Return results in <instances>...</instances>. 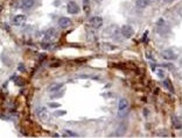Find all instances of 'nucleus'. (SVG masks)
Wrapping results in <instances>:
<instances>
[{"label":"nucleus","mask_w":182,"mask_h":138,"mask_svg":"<svg viewBox=\"0 0 182 138\" xmlns=\"http://www.w3.org/2000/svg\"><path fill=\"white\" fill-rule=\"evenodd\" d=\"M61 88H63V84L62 82H55V84H51V85L48 86V93H55L60 91Z\"/></svg>","instance_id":"10"},{"label":"nucleus","mask_w":182,"mask_h":138,"mask_svg":"<svg viewBox=\"0 0 182 138\" xmlns=\"http://www.w3.org/2000/svg\"><path fill=\"white\" fill-rule=\"evenodd\" d=\"M161 57L163 59H166V61H174V59H176V55L172 50H163L161 52Z\"/></svg>","instance_id":"7"},{"label":"nucleus","mask_w":182,"mask_h":138,"mask_svg":"<svg viewBox=\"0 0 182 138\" xmlns=\"http://www.w3.org/2000/svg\"><path fill=\"white\" fill-rule=\"evenodd\" d=\"M49 107H51V108H60V107H61V105H60V103H54V102H50Z\"/></svg>","instance_id":"19"},{"label":"nucleus","mask_w":182,"mask_h":138,"mask_svg":"<svg viewBox=\"0 0 182 138\" xmlns=\"http://www.w3.org/2000/svg\"><path fill=\"white\" fill-rule=\"evenodd\" d=\"M151 1L149 0H136V7L138 8H146L147 6H149Z\"/></svg>","instance_id":"12"},{"label":"nucleus","mask_w":182,"mask_h":138,"mask_svg":"<svg viewBox=\"0 0 182 138\" xmlns=\"http://www.w3.org/2000/svg\"><path fill=\"white\" fill-rule=\"evenodd\" d=\"M19 70H20V71H25V65L19 64Z\"/></svg>","instance_id":"22"},{"label":"nucleus","mask_w":182,"mask_h":138,"mask_svg":"<svg viewBox=\"0 0 182 138\" xmlns=\"http://www.w3.org/2000/svg\"><path fill=\"white\" fill-rule=\"evenodd\" d=\"M66 114V111H55L54 115L55 116H61V115H64Z\"/></svg>","instance_id":"21"},{"label":"nucleus","mask_w":182,"mask_h":138,"mask_svg":"<svg viewBox=\"0 0 182 138\" xmlns=\"http://www.w3.org/2000/svg\"><path fill=\"white\" fill-rule=\"evenodd\" d=\"M128 108H130V105H128L127 99H120L119 103H118V116L119 117H124L126 113L128 111Z\"/></svg>","instance_id":"1"},{"label":"nucleus","mask_w":182,"mask_h":138,"mask_svg":"<svg viewBox=\"0 0 182 138\" xmlns=\"http://www.w3.org/2000/svg\"><path fill=\"white\" fill-rule=\"evenodd\" d=\"M35 113H36V116L40 120H46V117L48 116V109L46 107H39Z\"/></svg>","instance_id":"8"},{"label":"nucleus","mask_w":182,"mask_h":138,"mask_svg":"<svg viewBox=\"0 0 182 138\" xmlns=\"http://www.w3.org/2000/svg\"><path fill=\"white\" fill-rule=\"evenodd\" d=\"M121 35H123V37H125V38H131V37H133V35H134V29H133L130 24H124V26L121 27Z\"/></svg>","instance_id":"2"},{"label":"nucleus","mask_w":182,"mask_h":138,"mask_svg":"<svg viewBox=\"0 0 182 138\" xmlns=\"http://www.w3.org/2000/svg\"><path fill=\"white\" fill-rule=\"evenodd\" d=\"M1 11H3V6H0V12H1Z\"/></svg>","instance_id":"24"},{"label":"nucleus","mask_w":182,"mask_h":138,"mask_svg":"<svg viewBox=\"0 0 182 138\" xmlns=\"http://www.w3.org/2000/svg\"><path fill=\"white\" fill-rule=\"evenodd\" d=\"M71 24H72V21L70 19H68V17H60V20H58V26L61 27L62 29H66L68 27H70Z\"/></svg>","instance_id":"9"},{"label":"nucleus","mask_w":182,"mask_h":138,"mask_svg":"<svg viewBox=\"0 0 182 138\" xmlns=\"http://www.w3.org/2000/svg\"><path fill=\"white\" fill-rule=\"evenodd\" d=\"M67 12L69 14H77L79 12V7L75 1H69L67 5Z\"/></svg>","instance_id":"5"},{"label":"nucleus","mask_w":182,"mask_h":138,"mask_svg":"<svg viewBox=\"0 0 182 138\" xmlns=\"http://www.w3.org/2000/svg\"><path fill=\"white\" fill-rule=\"evenodd\" d=\"M43 37H45V41H49V42H51V41H54L55 38L57 37V32H56L55 29L50 28L45 32Z\"/></svg>","instance_id":"6"},{"label":"nucleus","mask_w":182,"mask_h":138,"mask_svg":"<svg viewBox=\"0 0 182 138\" xmlns=\"http://www.w3.org/2000/svg\"><path fill=\"white\" fill-rule=\"evenodd\" d=\"M165 2H172V1H174V0H163Z\"/></svg>","instance_id":"23"},{"label":"nucleus","mask_w":182,"mask_h":138,"mask_svg":"<svg viewBox=\"0 0 182 138\" xmlns=\"http://www.w3.org/2000/svg\"><path fill=\"white\" fill-rule=\"evenodd\" d=\"M26 20H27V16L25 14H18L12 19V23L14 26H21V24L25 23Z\"/></svg>","instance_id":"4"},{"label":"nucleus","mask_w":182,"mask_h":138,"mask_svg":"<svg viewBox=\"0 0 182 138\" xmlns=\"http://www.w3.org/2000/svg\"><path fill=\"white\" fill-rule=\"evenodd\" d=\"M90 24L92 28L95 29H99L102 26H103V19L100 16H94L90 19Z\"/></svg>","instance_id":"3"},{"label":"nucleus","mask_w":182,"mask_h":138,"mask_svg":"<svg viewBox=\"0 0 182 138\" xmlns=\"http://www.w3.org/2000/svg\"><path fill=\"white\" fill-rule=\"evenodd\" d=\"M163 85H165L166 87L168 88V91H170V92H174L173 85L170 84V81H169V80H167V79H166V80H163Z\"/></svg>","instance_id":"16"},{"label":"nucleus","mask_w":182,"mask_h":138,"mask_svg":"<svg viewBox=\"0 0 182 138\" xmlns=\"http://www.w3.org/2000/svg\"><path fill=\"white\" fill-rule=\"evenodd\" d=\"M172 122H173V126L175 129H178V130L181 129V120H180L178 116H173V117H172Z\"/></svg>","instance_id":"13"},{"label":"nucleus","mask_w":182,"mask_h":138,"mask_svg":"<svg viewBox=\"0 0 182 138\" xmlns=\"http://www.w3.org/2000/svg\"><path fill=\"white\" fill-rule=\"evenodd\" d=\"M158 137H168V134L166 132V131H160V132H158Z\"/></svg>","instance_id":"18"},{"label":"nucleus","mask_w":182,"mask_h":138,"mask_svg":"<svg viewBox=\"0 0 182 138\" xmlns=\"http://www.w3.org/2000/svg\"><path fill=\"white\" fill-rule=\"evenodd\" d=\"M53 47H54V45H53V43H49V44H47V43H42V48L43 49H51L53 48Z\"/></svg>","instance_id":"17"},{"label":"nucleus","mask_w":182,"mask_h":138,"mask_svg":"<svg viewBox=\"0 0 182 138\" xmlns=\"http://www.w3.org/2000/svg\"><path fill=\"white\" fill-rule=\"evenodd\" d=\"M34 6V0H21V7L24 9H30Z\"/></svg>","instance_id":"11"},{"label":"nucleus","mask_w":182,"mask_h":138,"mask_svg":"<svg viewBox=\"0 0 182 138\" xmlns=\"http://www.w3.org/2000/svg\"><path fill=\"white\" fill-rule=\"evenodd\" d=\"M125 131H126V126L125 124H120L119 128L116 131V137H121L125 134Z\"/></svg>","instance_id":"14"},{"label":"nucleus","mask_w":182,"mask_h":138,"mask_svg":"<svg viewBox=\"0 0 182 138\" xmlns=\"http://www.w3.org/2000/svg\"><path fill=\"white\" fill-rule=\"evenodd\" d=\"M158 76L163 78L165 77V71H163V70H158Z\"/></svg>","instance_id":"20"},{"label":"nucleus","mask_w":182,"mask_h":138,"mask_svg":"<svg viewBox=\"0 0 182 138\" xmlns=\"http://www.w3.org/2000/svg\"><path fill=\"white\" fill-rule=\"evenodd\" d=\"M63 137H78V135L75 134V132H72V131H70V130H66L64 132H63Z\"/></svg>","instance_id":"15"},{"label":"nucleus","mask_w":182,"mask_h":138,"mask_svg":"<svg viewBox=\"0 0 182 138\" xmlns=\"http://www.w3.org/2000/svg\"><path fill=\"white\" fill-rule=\"evenodd\" d=\"M97 1H102V0H97Z\"/></svg>","instance_id":"25"}]
</instances>
